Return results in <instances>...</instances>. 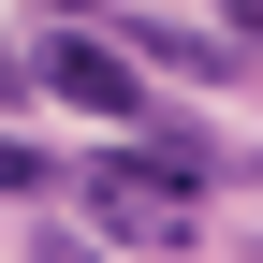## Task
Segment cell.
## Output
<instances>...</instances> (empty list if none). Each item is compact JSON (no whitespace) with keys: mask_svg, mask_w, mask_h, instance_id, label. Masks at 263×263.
<instances>
[{"mask_svg":"<svg viewBox=\"0 0 263 263\" xmlns=\"http://www.w3.org/2000/svg\"><path fill=\"white\" fill-rule=\"evenodd\" d=\"M103 219H117L132 249H176V234H190V190H176V176H146V161L117 146V161H103Z\"/></svg>","mask_w":263,"mask_h":263,"instance_id":"2","label":"cell"},{"mask_svg":"<svg viewBox=\"0 0 263 263\" xmlns=\"http://www.w3.org/2000/svg\"><path fill=\"white\" fill-rule=\"evenodd\" d=\"M29 73H44L59 103H88V117H146V73H132V44H103V29H59Z\"/></svg>","mask_w":263,"mask_h":263,"instance_id":"1","label":"cell"},{"mask_svg":"<svg viewBox=\"0 0 263 263\" xmlns=\"http://www.w3.org/2000/svg\"><path fill=\"white\" fill-rule=\"evenodd\" d=\"M44 190H59V161L29 146V132H0V205H44Z\"/></svg>","mask_w":263,"mask_h":263,"instance_id":"4","label":"cell"},{"mask_svg":"<svg viewBox=\"0 0 263 263\" xmlns=\"http://www.w3.org/2000/svg\"><path fill=\"white\" fill-rule=\"evenodd\" d=\"M0 103H29V59H15V44H0Z\"/></svg>","mask_w":263,"mask_h":263,"instance_id":"5","label":"cell"},{"mask_svg":"<svg viewBox=\"0 0 263 263\" xmlns=\"http://www.w3.org/2000/svg\"><path fill=\"white\" fill-rule=\"evenodd\" d=\"M29 263H103V249H29Z\"/></svg>","mask_w":263,"mask_h":263,"instance_id":"6","label":"cell"},{"mask_svg":"<svg viewBox=\"0 0 263 263\" xmlns=\"http://www.w3.org/2000/svg\"><path fill=\"white\" fill-rule=\"evenodd\" d=\"M132 44H146V59H161V73H190V88H219V73H234V59H249V44H234V29H161V15H146V29H132Z\"/></svg>","mask_w":263,"mask_h":263,"instance_id":"3","label":"cell"},{"mask_svg":"<svg viewBox=\"0 0 263 263\" xmlns=\"http://www.w3.org/2000/svg\"><path fill=\"white\" fill-rule=\"evenodd\" d=\"M234 29H249V44H263V0H234Z\"/></svg>","mask_w":263,"mask_h":263,"instance_id":"7","label":"cell"}]
</instances>
